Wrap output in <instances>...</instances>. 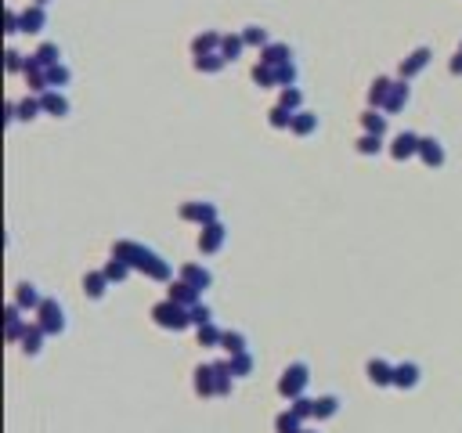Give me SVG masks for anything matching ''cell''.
I'll list each match as a JSON object with an SVG mask.
<instances>
[{"label":"cell","mask_w":462,"mask_h":433,"mask_svg":"<svg viewBox=\"0 0 462 433\" xmlns=\"http://www.w3.org/2000/svg\"><path fill=\"white\" fill-rule=\"evenodd\" d=\"M152 322L159 329H170V332H184L188 325H192V314H188V307H181V303H173L170 296L163 303H155L152 307Z\"/></svg>","instance_id":"obj_1"},{"label":"cell","mask_w":462,"mask_h":433,"mask_svg":"<svg viewBox=\"0 0 462 433\" xmlns=\"http://www.w3.org/2000/svg\"><path fill=\"white\" fill-rule=\"evenodd\" d=\"M113 256H119V260H126L134 271H141V275H148V267L155 264V249L141 246V242H131V238H119V242L113 246Z\"/></svg>","instance_id":"obj_2"},{"label":"cell","mask_w":462,"mask_h":433,"mask_svg":"<svg viewBox=\"0 0 462 433\" xmlns=\"http://www.w3.org/2000/svg\"><path fill=\"white\" fill-rule=\"evenodd\" d=\"M307 383H311V368H307L304 361H296V365H289V368L282 372V379H278V394L293 401V397H300V394L307 390Z\"/></svg>","instance_id":"obj_3"},{"label":"cell","mask_w":462,"mask_h":433,"mask_svg":"<svg viewBox=\"0 0 462 433\" xmlns=\"http://www.w3.org/2000/svg\"><path fill=\"white\" fill-rule=\"evenodd\" d=\"M37 325H40L47 336L66 332V311H61V303H58V300H47V296H44L40 311H37Z\"/></svg>","instance_id":"obj_4"},{"label":"cell","mask_w":462,"mask_h":433,"mask_svg":"<svg viewBox=\"0 0 462 433\" xmlns=\"http://www.w3.org/2000/svg\"><path fill=\"white\" fill-rule=\"evenodd\" d=\"M419 144H423V137L419 134H412V131H401L394 141H390V155L397 159V163H405V159H412V155H419Z\"/></svg>","instance_id":"obj_5"},{"label":"cell","mask_w":462,"mask_h":433,"mask_svg":"<svg viewBox=\"0 0 462 433\" xmlns=\"http://www.w3.org/2000/svg\"><path fill=\"white\" fill-rule=\"evenodd\" d=\"M224 238H228V228H224L220 220H213V224H206V228H202V235H199V249H202L206 256H213V253H220Z\"/></svg>","instance_id":"obj_6"},{"label":"cell","mask_w":462,"mask_h":433,"mask_svg":"<svg viewBox=\"0 0 462 433\" xmlns=\"http://www.w3.org/2000/svg\"><path fill=\"white\" fill-rule=\"evenodd\" d=\"M181 220H192V224H199V228H206V224L217 220V206L213 202H184L181 206Z\"/></svg>","instance_id":"obj_7"},{"label":"cell","mask_w":462,"mask_h":433,"mask_svg":"<svg viewBox=\"0 0 462 433\" xmlns=\"http://www.w3.org/2000/svg\"><path fill=\"white\" fill-rule=\"evenodd\" d=\"M26 87L33 90V94H44V90H51V79H47V69L37 61V55H29L26 58Z\"/></svg>","instance_id":"obj_8"},{"label":"cell","mask_w":462,"mask_h":433,"mask_svg":"<svg viewBox=\"0 0 462 433\" xmlns=\"http://www.w3.org/2000/svg\"><path fill=\"white\" fill-rule=\"evenodd\" d=\"M430 58H434V51L430 47H416L405 61H401V79H416L426 66H430Z\"/></svg>","instance_id":"obj_9"},{"label":"cell","mask_w":462,"mask_h":433,"mask_svg":"<svg viewBox=\"0 0 462 433\" xmlns=\"http://www.w3.org/2000/svg\"><path fill=\"white\" fill-rule=\"evenodd\" d=\"M170 300H173V303H181V307H188V311H192L195 303H202V293H199L195 285H188L184 278H177V282H170Z\"/></svg>","instance_id":"obj_10"},{"label":"cell","mask_w":462,"mask_h":433,"mask_svg":"<svg viewBox=\"0 0 462 433\" xmlns=\"http://www.w3.org/2000/svg\"><path fill=\"white\" fill-rule=\"evenodd\" d=\"M419 376H423V368L416 361H401V365H394V387L397 390H412V387H419Z\"/></svg>","instance_id":"obj_11"},{"label":"cell","mask_w":462,"mask_h":433,"mask_svg":"<svg viewBox=\"0 0 462 433\" xmlns=\"http://www.w3.org/2000/svg\"><path fill=\"white\" fill-rule=\"evenodd\" d=\"M15 303H19L22 311H40V303H44V296H40V289L33 285V282H19V289H15Z\"/></svg>","instance_id":"obj_12"},{"label":"cell","mask_w":462,"mask_h":433,"mask_svg":"<svg viewBox=\"0 0 462 433\" xmlns=\"http://www.w3.org/2000/svg\"><path fill=\"white\" fill-rule=\"evenodd\" d=\"M419 159L430 166V170H437V166H444V144L437 141V137H423V144H419Z\"/></svg>","instance_id":"obj_13"},{"label":"cell","mask_w":462,"mask_h":433,"mask_svg":"<svg viewBox=\"0 0 462 433\" xmlns=\"http://www.w3.org/2000/svg\"><path fill=\"white\" fill-rule=\"evenodd\" d=\"M40 105H44V112H47V116H69V98H66V94H61V90H44L40 94Z\"/></svg>","instance_id":"obj_14"},{"label":"cell","mask_w":462,"mask_h":433,"mask_svg":"<svg viewBox=\"0 0 462 433\" xmlns=\"http://www.w3.org/2000/svg\"><path fill=\"white\" fill-rule=\"evenodd\" d=\"M181 278H184L188 285H195L199 293H202V289H210V285H213L210 267H202V264H184V267H181Z\"/></svg>","instance_id":"obj_15"},{"label":"cell","mask_w":462,"mask_h":433,"mask_svg":"<svg viewBox=\"0 0 462 433\" xmlns=\"http://www.w3.org/2000/svg\"><path fill=\"white\" fill-rule=\"evenodd\" d=\"M390 90H394V79H390V76H376V84L369 87V105H372V108H387Z\"/></svg>","instance_id":"obj_16"},{"label":"cell","mask_w":462,"mask_h":433,"mask_svg":"<svg viewBox=\"0 0 462 433\" xmlns=\"http://www.w3.org/2000/svg\"><path fill=\"white\" fill-rule=\"evenodd\" d=\"M365 372H369V379L376 383V387H394V365H387L383 358H372Z\"/></svg>","instance_id":"obj_17"},{"label":"cell","mask_w":462,"mask_h":433,"mask_svg":"<svg viewBox=\"0 0 462 433\" xmlns=\"http://www.w3.org/2000/svg\"><path fill=\"white\" fill-rule=\"evenodd\" d=\"M44 29H47V11L40 4L26 8L22 11V33H44Z\"/></svg>","instance_id":"obj_18"},{"label":"cell","mask_w":462,"mask_h":433,"mask_svg":"<svg viewBox=\"0 0 462 433\" xmlns=\"http://www.w3.org/2000/svg\"><path fill=\"white\" fill-rule=\"evenodd\" d=\"M108 275L105 271H87V278H84V289H87V296L90 300H105V293H108Z\"/></svg>","instance_id":"obj_19"},{"label":"cell","mask_w":462,"mask_h":433,"mask_svg":"<svg viewBox=\"0 0 462 433\" xmlns=\"http://www.w3.org/2000/svg\"><path fill=\"white\" fill-rule=\"evenodd\" d=\"M195 394H199V397H213V394H217L213 365H199V368H195Z\"/></svg>","instance_id":"obj_20"},{"label":"cell","mask_w":462,"mask_h":433,"mask_svg":"<svg viewBox=\"0 0 462 433\" xmlns=\"http://www.w3.org/2000/svg\"><path fill=\"white\" fill-rule=\"evenodd\" d=\"M314 131H318V116H314L311 108H300L296 116H293V134L296 137H311Z\"/></svg>","instance_id":"obj_21"},{"label":"cell","mask_w":462,"mask_h":433,"mask_svg":"<svg viewBox=\"0 0 462 433\" xmlns=\"http://www.w3.org/2000/svg\"><path fill=\"white\" fill-rule=\"evenodd\" d=\"M44 336H47V332H44L37 322H29V329H26V336H22V350H26L29 358H37L40 350H44Z\"/></svg>","instance_id":"obj_22"},{"label":"cell","mask_w":462,"mask_h":433,"mask_svg":"<svg viewBox=\"0 0 462 433\" xmlns=\"http://www.w3.org/2000/svg\"><path fill=\"white\" fill-rule=\"evenodd\" d=\"M224 66H228V58L220 55V51H210V55H195V69H199V73H206V76L220 73Z\"/></svg>","instance_id":"obj_23"},{"label":"cell","mask_w":462,"mask_h":433,"mask_svg":"<svg viewBox=\"0 0 462 433\" xmlns=\"http://www.w3.org/2000/svg\"><path fill=\"white\" fill-rule=\"evenodd\" d=\"M408 98H412L408 79H397V84H394V90H390V102H387V108H383V112H401V108L408 105Z\"/></svg>","instance_id":"obj_24"},{"label":"cell","mask_w":462,"mask_h":433,"mask_svg":"<svg viewBox=\"0 0 462 433\" xmlns=\"http://www.w3.org/2000/svg\"><path fill=\"white\" fill-rule=\"evenodd\" d=\"M340 405H343V401H340L336 394L318 397V401H314V419H318V423H322V419H332V415L340 412Z\"/></svg>","instance_id":"obj_25"},{"label":"cell","mask_w":462,"mask_h":433,"mask_svg":"<svg viewBox=\"0 0 462 433\" xmlns=\"http://www.w3.org/2000/svg\"><path fill=\"white\" fill-rule=\"evenodd\" d=\"M289 58H293L289 44H267L260 51V61H267V66H282V61H289Z\"/></svg>","instance_id":"obj_26"},{"label":"cell","mask_w":462,"mask_h":433,"mask_svg":"<svg viewBox=\"0 0 462 433\" xmlns=\"http://www.w3.org/2000/svg\"><path fill=\"white\" fill-rule=\"evenodd\" d=\"M253 84H257V87H278V73H275V66H267V61H257V66H253Z\"/></svg>","instance_id":"obj_27"},{"label":"cell","mask_w":462,"mask_h":433,"mask_svg":"<svg viewBox=\"0 0 462 433\" xmlns=\"http://www.w3.org/2000/svg\"><path fill=\"white\" fill-rule=\"evenodd\" d=\"M275 433H304V419L289 408V412H282L278 419H275Z\"/></svg>","instance_id":"obj_28"},{"label":"cell","mask_w":462,"mask_h":433,"mask_svg":"<svg viewBox=\"0 0 462 433\" xmlns=\"http://www.w3.org/2000/svg\"><path fill=\"white\" fill-rule=\"evenodd\" d=\"M220 350H228V358L246 354V350H249V340H246L242 332H224V340H220Z\"/></svg>","instance_id":"obj_29"},{"label":"cell","mask_w":462,"mask_h":433,"mask_svg":"<svg viewBox=\"0 0 462 433\" xmlns=\"http://www.w3.org/2000/svg\"><path fill=\"white\" fill-rule=\"evenodd\" d=\"M361 126H365V134H383V131H387L383 108H369V112L361 116Z\"/></svg>","instance_id":"obj_30"},{"label":"cell","mask_w":462,"mask_h":433,"mask_svg":"<svg viewBox=\"0 0 462 433\" xmlns=\"http://www.w3.org/2000/svg\"><path fill=\"white\" fill-rule=\"evenodd\" d=\"M293 116H296V112H289L285 105H275L267 112V123L275 126V131H293Z\"/></svg>","instance_id":"obj_31"},{"label":"cell","mask_w":462,"mask_h":433,"mask_svg":"<svg viewBox=\"0 0 462 433\" xmlns=\"http://www.w3.org/2000/svg\"><path fill=\"white\" fill-rule=\"evenodd\" d=\"M33 55H37V61H40L44 69H51V66H58V61H61V47L58 44H40Z\"/></svg>","instance_id":"obj_32"},{"label":"cell","mask_w":462,"mask_h":433,"mask_svg":"<svg viewBox=\"0 0 462 433\" xmlns=\"http://www.w3.org/2000/svg\"><path fill=\"white\" fill-rule=\"evenodd\" d=\"M47 79H51V87H55V90H61V87H69V84H73V69L66 66V61H58V66L47 69Z\"/></svg>","instance_id":"obj_33"},{"label":"cell","mask_w":462,"mask_h":433,"mask_svg":"<svg viewBox=\"0 0 462 433\" xmlns=\"http://www.w3.org/2000/svg\"><path fill=\"white\" fill-rule=\"evenodd\" d=\"M242 47H246V40H242V33H228L224 40H220V55H224L228 61H235L238 55H242Z\"/></svg>","instance_id":"obj_34"},{"label":"cell","mask_w":462,"mask_h":433,"mask_svg":"<svg viewBox=\"0 0 462 433\" xmlns=\"http://www.w3.org/2000/svg\"><path fill=\"white\" fill-rule=\"evenodd\" d=\"M220 40H224V37H217V33H199V37L192 40V51H195V55H210V51H220Z\"/></svg>","instance_id":"obj_35"},{"label":"cell","mask_w":462,"mask_h":433,"mask_svg":"<svg viewBox=\"0 0 462 433\" xmlns=\"http://www.w3.org/2000/svg\"><path fill=\"white\" fill-rule=\"evenodd\" d=\"M131 264H126V260H119V256H113V260H108L105 264V275H108V282H126V278H131Z\"/></svg>","instance_id":"obj_36"},{"label":"cell","mask_w":462,"mask_h":433,"mask_svg":"<svg viewBox=\"0 0 462 433\" xmlns=\"http://www.w3.org/2000/svg\"><path fill=\"white\" fill-rule=\"evenodd\" d=\"M242 40H246V47H260V51L271 44V37H267L264 26H246V29H242Z\"/></svg>","instance_id":"obj_37"},{"label":"cell","mask_w":462,"mask_h":433,"mask_svg":"<svg viewBox=\"0 0 462 433\" xmlns=\"http://www.w3.org/2000/svg\"><path fill=\"white\" fill-rule=\"evenodd\" d=\"M220 340H224V329H217L213 322L199 325V347H220Z\"/></svg>","instance_id":"obj_38"},{"label":"cell","mask_w":462,"mask_h":433,"mask_svg":"<svg viewBox=\"0 0 462 433\" xmlns=\"http://www.w3.org/2000/svg\"><path fill=\"white\" fill-rule=\"evenodd\" d=\"M358 152L361 155H379L383 152V134H361L358 137Z\"/></svg>","instance_id":"obj_39"},{"label":"cell","mask_w":462,"mask_h":433,"mask_svg":"<svg viewBox=\"0 0 462 433\" xmlns=\"http://www.w3.org/2000/svg\"><path fill=\"white\" fill-rule=\"evenodd\" d=\"M278 105H285L289 112H300V108H304V94H300V87H282Z\"/></svg>","instance_id":"obj_40"},{"label":"cell","mask_w":462,"mask_h":433,"mask_svg":"<svg viewBox=\"0 0 462 433\" xmlns=\"http://www.w3.org/2000/svg\"><path fill=\"white\" fill-rule=\"evenodd\" d=\"M231 361V376L235 379H246L249 372H253V354L246 350V354H235V358H228Z\"/></svg>","instance_id":"obj_41"},{"label":"cell","mask_w":462,"mask_h":433,"mask_svg":"<svg viewBox=\"0 0 462 433\" xmlns=\"http://www.w3.org/2000/svg\"><path fill=\"white\" fill-rule=\"evenodd\" d=\"M148 278H152V282H173V267H170V260L155 256V264L148 267Z\"/></svg>","instance_id":"obj_42"},{"label":"cell","mask_w":462,"mask_h":433,"mask_svg":"<svg viewBox=\"0 0 462 433\" xmlns=\"http://www.w3.org/2000/svg\"><path fill=\"white\" fill-rule=\"evenodd\" d=\"M278 73V87H296V61H282V66H275Z\"/></svg>","instance_id":"obj_43"},{"label":"cell","mask_w":462,"mask_h":433,"mask_svg":"<svg viewBox=\"0 0 462 433\" xmlns=\"http://www.w3.org/2000/svg\"><path fill=\"white\" fill-rule=\"evenodd\" d=\"M289 408L300 415V419H314V401L307 397V394H300V397H293L289 401Z\"/></svg>","instance_id":"obj_44"},{"label":"cell","mask_w":462,"mask_h":433,"mask_svg":"<svg viewBox=\"0 0 462 433\" xmlns=\"http://www.w3.org/2000/svg\"><path fill=\"white\" fill-rule=\"evenodd\" d=\"M40 112H44V105H40V94H37V98H26V102H19V119H37L40 116Z\"/></svg>","instance_id":"obj_45"},{"label":"cell","mask_w":462,"mask_h":433,"mask_svg":"<svg viewBox=\"0 0 462 433\" xmlns=\"http://www.w3.org/2000/svg\"><path fill=\"white\" fill-rule=\"evenodd\" d=\"M188 314H192V325H195V329L206 325V322H213V314H210V307H206V303H195V307L188 311Z\"/></svg>","instance_id":"obj_46"},{"label":"cell","mask_w":462,"mask_h":433,"mask_svg":"<svg viewBox=\"0 0 462 433\" xmlns=\"http://www.w3.org/2000/svg\"><path fill=\"white\" fill-rule=\"evenodd\" d=\"M8 73H26V55L8 51Z\"/></svg>","instance_id":"obj_47"},{"label":"cell","mask_w":462,"mask_h":433,"mask_svg":"<svg viewBox=\"0 0 462 433\" xmlns=\"http://www.w3.org/2000/svg\"><path fill=\"white\" fill-rule=\"evenodd\" d=\"M8 33H11V37L22 33V15H19V11H8Z\"/></svg>","instance_id":"obj_48"},{"label":"cell","mask_w":462,"mask_h":433,"mask_svg":"<svg viewBox=\"0 0 462 433\" xmlns=\"http://www.w3.org/2000/svg\"><path fill=\"white\" fill-rule=\"evenodd\" d=\"M452 76H462V51L452 58Z\"/></svg>","instance_id":"obj_49"},{"label":"cell","mask_w":462,"mask_h":433,"mask_svg":"<svg viewBox=\"0 0 462 433\" xmlns=\"http://www.w3.org/2000/svg\"><path fill=\"white\" fill-rule=\"evenodd\" d=\"M33 4H40V8H47V4H51V0H33Z\"/></svg>","instance_id":"obj_50"},{"label":"cell","mask_w":462,"mask_h":433,"mask_svg":"<svg viewBox=\"0 0 462 433\" xmlns=\"http://www.w3.org/2000/svg\"><path fill=\"white\" fill-rule=\"evenodd\" d=\"M304 433H314V430H304Z\"/></svg>","instance_id":"obj_51"},{"label":"cell","mask_w":462,"mask_h":433,"mask_svg":"<svg viewBox=\"0 0 462 433\" xmlns=\"http://www.w3.org/2000/svg\"><path fill=\"white\" fill-rule=\"evenodd\" d=\"M459 51H462V47H459Z\"/></svg>","instance_id":"obj_52"}]
</instances>
